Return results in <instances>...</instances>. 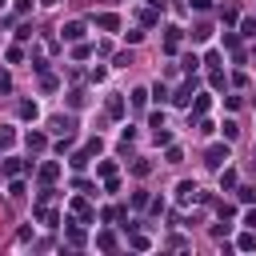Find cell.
I'll list each match as a JSON object with an SVG mask.
<instances>
[{"label":"cell","instance_id":"obj_1","mask_svg":"<svg viewBox=\"0 0 256 256\" xmlns=\"http://www.w3.org/2000/svg\"><path fill=\"white\" fill-rule=\"evenodd\" d=\"M204 164H208V168H224V164H228V144H212V148L204 152Z\"/></svg>","mask_w":256,"mask_h":256},{"label":"cell","instance_id":"obj_2","mask_svg":"<svg viewBox=\"0 0 256 256\" xmlns=\"http://www.w3.org/2000/svg\"><path fill=\"white\" fill-rule=\"evenodd\" d=\"M176 48H180V28H176V24H168V28H164V52L172 56Z\"/></svg>","mask_w":256,"mask_h":256},{"label":"cell","instance_id":"obj_3","mask_svg":"<svg viewBox=\"0 0 256 256\" xmlns=\"http://www.w3.org/2000/svg\"><path fill=\"white\" fill-rule=\"evenodd\" d=\"M60 32H64V40H72V44H76V40L84 36V20H68V24L60 28Z\"/></svg>","mask_w":256,"mask_h":256},{"label":"cell","instance_id":"obj_4","mask_svg":"<svg viewBox=\"0 0 256 256\" xmlns=\"http://www.w3.org/2000/svg\"><path fill=\"white\" fill-rule=\"evenodd\" d=\"M192 88H196L192 80H188V84H180V88H176V96H172V104H180V108H188V104H192Z\"/></svg>","mask_w":256,"mask_h":256},{"label":"cell","instance_id":"obj_5","mask_svg":"<svg viewBox=\"0 0 256 256\" xmlns=\"http://www.w3.org/2000/svg\"><path fill=\"white\" fill-rule=\"evenodd\" d=\"M176 200H180V204L196 200V184H192V180H180V184H176Z\"/></svg>","mask_w":256,"mask_h":256},{"label":"cell","instance_id":"obj_6","mask_svg":"<svg viewBox=\"0 0 256 256\" xmlns=\"http://www.w3.org/2000/svg\"><path fill=\"white\" fill-rule=\"evenodd\" d=\"M96 28H104V32H116V28H120V16H112V12H100V16H96Z\"/></svg>","mask_w":256,"mask_h":256},{"label":"cell","instance_id":"obj_7","mask_svg":"<svg viewBox=\"0 0 256 256\" xmlns=\"http://www.w3.org/2000/svg\"><path fill=\"white\" fill-rule=\"evenodd\" d=\"M52 132L56 136H68L72 132V116H52Z\"/></svg>","mask_w":256,"mask_h":256},{"label":"cell","instance_id":"obj_8","mask_svg":"<svg viewBox=\"0 0 256 256\" xmlns=\"http://www.w3.org/2000/svg\"><path fill=\"white\" fill-rule=\"evenodd\" d=\"M56 176H60V164H56V160H48V164H40V180H44V184H52Z\"/></svg>","mask_w":256,"mask_h":256},{"label":"cell","instance_id":"obj_9","mask_svg":"<svg viewBox=\"0 0 256 256\" xmlns=\"http://www.w3.org/2000/svg\"><path fill=\"white\" fill-rule=\"evenodd\" d=\"M104 108H108V116H112V120H120V116H124V100H120V96H108V104H104Z\"/></svg>","mask_w":256,"mask_h":256},{"label":"cell","instance_id":"obj_10","mask_svg":"<svg viewBox=\"0 0 256 256\" xmlns=\"http://www.w3.org/2000/svg\"><path fill=\"white\" fill-rule=\"evenodd\" d=\"M24 140H28V148H32V152H40V148H48V136H44V132H28Z\"/></svg>","mask_w":256,"mask_h":256},{"label":"cell","instance_id":"obj_11","mask_svg":"<svg viewBox=\"0 0 256 256\" xmlns=\"http://www.w3.org/2000/svg\"><path fill=\"white\" fill-rule=\"evenodd\" d=\"M28 168H32V164H20L16 156H8V160H4V172H8V176H20V172H28Z\"/></svg>","mask_w":256,"mask_h":256},{"label":"cell","instance_id":"obj_12","mask_svg":"<svg viewBox=\"0 0 256 256\" xmlns=\"http://www.w3.org/2000/svg\"><path fill=\"white\" fill-rule=\"evenodd\" d=\"M156 20H160V8H148V12H140V24H144V28H156Z\"/></svg>","mask_w":256,"mask_h":256},{"label":"cell","instance_id":"obj_13","mask_svg":"<svg viewBox=\"0 0 256 256\" xmlns=\"http://www.w3.org/2000/svg\"><path fill=\"white\" fill-rule=\"evenodd\" d=\"M24 120H36V100H20V108H16Z\"/></svg>","mask_w":256,"mask_h":256},{"label":"cell","instance_id":"obj_14","mask_svg":"<svg viewBox=\"0 0 256 256\" xmlns=\"http://www.w3.org/2000/svg\"><path fill=\"white\" fill-rule=\"evenodd\" d=\"M220 188H236V168H220Z\"/></svg>","mask_w":256,"mask_h":256},{"label":"cell","instance_id":"obj_15","mask_svg":"<svg viewBox=\"0 0 256 256\" xmlns=\"http://www.w3.org/2000/svg\"><path fill=\"white\" fill-rule=\"evenodd\" d=\"M96 248L112 252V248H116V236H112V232H100V236H96Z\"/></svg>","mask_w":256,"mask_h":256},{"label":"cell","instance_id":"obj_16","mask_svg":"<svg viewBox=\"0 0 256 256\" xmlns=\"http://www.w3.org/2000/svg\"><path fill=\"white\" fill-rule=\"evenodd\" d=\"M144 104H148V88H136L132 92V108H144Z\"/></svg>","mask_w":256,"mask_h":256},{"label":"cell","instance_id":"obj_17","mask_svg":"<svg viewBox=\"0 0 256 256\" xmlns=\"http://www.w3.org/2000/svg\"><path fill=\"white\" fill-rule=\"evenodd\" d=\"M240 136V124L236 120H224V140H236Z\"/></svg>","mask_w":256,"mask_h":256},{"label":"cell","instance_id":"obj_18","mask_svg":"<svg viewBox=\"0 0 256 256\" xmlns=\"http://www.w3.org/2000/svg\"><path fill=\"white\" fill-rule=\"evenodd\" d=\"M8 196H12V200H24V180H12V184H8Z\"/></svg>","mask_w":256,"mask_h":256},{"label":"cell","instance_id":"obj_19","mask_svg":"<svg viewBox=\"0 0 256 256\" xmlns=\"http://www.w3.org/2000/svg\"><path fill=\"white\" fill-rule=\"evenodd\" d=\"M16 144V132L12 128H0V148H12Z\"/></svg>","mask_w":256,"mask_h":256},{"label":"cell","instance_id":"obj_20","mask_svg":"<svg viewBox=\"0 0 256 256\" xmlns=\"http://www.w3.org/2000/svg\"><path fill=\"white\" fill-rule=\"evenodd\" d=\"M208 36H212L208 24H196V28H192V40H208Z\"/></svg>","mask_w":256,"mask_h":256},{"label":"cell","instance_id":"obj_21","mask_svg":"<svg viewBox=\"0 0 256 256\" xmlns=\"http://www.w3.org/2000/svg\"><path fill=\"white\" fill-rule=\"evenodd\" d=\"M224 48L236 52V48H240V36H236V32H224Z\"/></svg>","mask_w":256,"mask_h":256},{"label":"cell","instance_id":"obj_22","mask_svg":"<svg viewBox=\"0 0 256 256\" xmlns=\"http://www.w3.org/2000/svg\"><path fill=\"white\" fill-rule=\"evenodd\" d=\"M72 56H76V60H84V56H92V44H80V40H76V48H72Z\"/></svg>","mask_w":256,"mask_h":256},{"label":"cell","instance_id":"obj_23","mask_svg":"<svg viewBox=\"0 0 256 256\" xmlns=\"http://www.w3.org/2000/svg\"><path fill=\"white\" fill-rule=\"evenodd\" d=\"M208 104H212L208 96H196V104H192V112H196V116H204V112H208Z\"/></svg>","mask_w":256,"mask_h":256},{"label":"cell","instance_id":"obj_24","mask_svg":"<svg viewBox=\"0 0 256 256\" xmlns=\"http://www.w3.org/2000/svg\"><path fill=\"white\" fill-rule=\"evenodd\" d=\"M164 160H168V164H180V160H184V152H180L176 144H168V156H164Z\"/></svg>","mask_w":256,"mask_h":256},{"label":"cell","instance_id":"obj_25","mask_svg":"<svg viewBox=\"0 0 256 256\" xmlns=\"http://www.w3.org/2000/svg\"><path fill=\"white\" fill-rule=\"evenodd\" d=\"M88 156H92V152H88V148H80V152L72 156V168H84V164H88Z\"/></svg>","mask_w":256,"mask_h":256},{"label":"cell","instance_id":"obj_26","mask_svg":"<svg viewBox=\"0 0 256 256\" xmlns=\"http://www.w3.org/2000/svg\"><path fill=\"white\" fill-rule=\"evenodd\" d=\"M132 172H136V176H148L152 164H148V160H132Z\"/></svg>","mask_w":256,"mask_h":256},{"label":"cell","instance_id":"obj_27","mask_svg":"<svg viewBox=\"0 0 256 256\" xmlns=\"http://www.w3.org/2000/svg\"><path fill=\"white\" fill-rule=\"evenodd\" d=\"M72 212H80V216H84V220H88V216H92V208H88V200H72Z\"/></svg>","mask_w":256,"mask_h":256},{"label":"cell","instance_id":"obj_28","mask_svg":"<svg viewBox=\"0 0 256 256\" xmlns=\"http://www.w3.org/2000/svg\"><path fill=\"white\" fill-rule=\"evenodd\" d=\"M68 244L80 248V244H84V232H80V228H68Z\"/></svg>","mask_w":256,"mask_h":256},{"label":"cell","instance_id":"obj_29","mask_svg":"<svg viewBox=\"0 0 256 256\" xmlns=\"http://www.w3.org/2000/svg\"><path fill=\"white\" fill-rule=\"evenodd\" d=\"M236 244H240V248H244V252H252V248H256V236H252V232H244V236H240V240H236Z\"/></svg>","mask_w":256,"mask_h":256},{"label":"cell","instance_id":"obj_30","mask_svg":"<svg viewBox=\"0 0 256 256\" xmlns=\"http://www.w3.org/2000/svg\"><path fill=\"white\" fill-rule=\"evenodd\" d=\"M240 36H256V16H248V20L240 24Z\"/></svg>","mask_w":256,"mask_h":256},{"label":"cell","instance_id":"obj_31","mask_svg":"<svg viewBox=\"0 0 256 256\" xmlns=\"http://www.w3.org/2000/svg\"><path fill=\"white\" fill-rule=\"evenodd\" d=\"M68 104H72V108H80V104H84V92H80V88H72V92H68Z\"/></svg>","mask_w":256,"mask_h":256},{"label":"cell","instance_id":"obj_32","mask_svg":"<svg viewBox=\"0 0 256 256\" xmlns=\"http://www.w3.org/2000/svg\"><path fill=\"white\" fill-rule=\"evenodd\" d=\"M96 172H100V176H104V180H108V176H116V164H112V160H104V164H100V168H96Z\"/></svg>","mask_w":256,"mask_h":256},{"label":"cell","instance_id":"obj_33","mask_svg":"<svg viewBox=\"0 0 256 256\" xmlns=\"http://www.w3.org/2000/svg\"><path fill=\"white\" fill-rule=\"evenodd\" d=\"M244 224H248V228H256V208H248V212H244Z\"/></svg>","mask_w":256,"mask_h":256},{"label":"cell","instance_id":"obj_34","mask_svg":"<svg viewBox=\"0 0 256 256\" xmlns=\"http://www.w3.org/2000/svg\"><path fill=\"white\" fill-rule=\"evenodd\" d=\"M32 8V0H16V12H28Z\"/></svg>","mask_w":256,"mask_h":256},{"label":"cell","instance_id":"obj_35","mask_svg":"<svg viewBox=\"0 0 256 256\" xmlns=\"http://www.w3.org/2000/svg\"><path fill=\"white\" fill-rule=\"evenodd\" d=\"M164 4H168V0H152V8H164Z\"/></svg>","mask_w":256,"mask_h":256},{"label":"cell","instance_id":"obj_36","mask_svg":"<svg viewBox=\"0 0 256 256\" xmlns=\"http://www.w3.org/2000/svg\"><path fill=\"white\" fill-rule=\"evenodd\" d=\"M40 4H44V8H52V4H56V0H40Z\"/></svg>","mask_w":256,"mask_h":256},{"label":"cell","instance_id":"obj_37","mask_svg":"<svg viewBox=\"0 0 256 256\" xmlns=\"http://www.w3.org/2000/svg\"><path fill=\"white\" fill-rule=\"evenodd\" d=\"M4 8H8V0H0V12H4Z\"/></svg>","mask_w":256,"mask_h":256}]
</instances>
